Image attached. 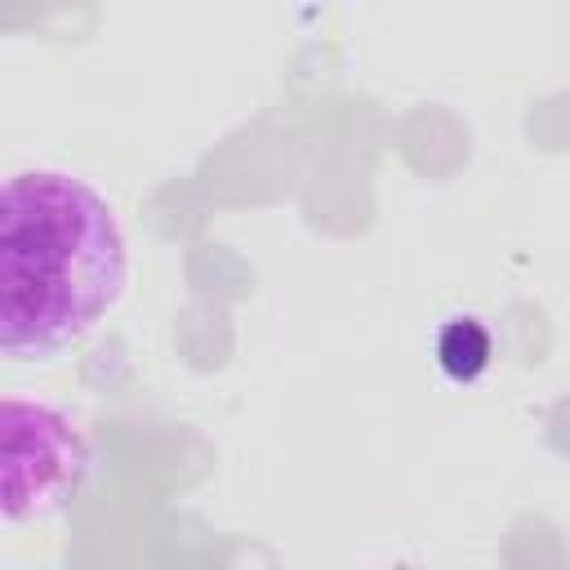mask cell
Returning <instances> with one entry per match:
<instances>
[{
    "instance_id": "6da1fadb",
    "label": "cell",
    "mask_w": 570,
    "mask_h": 570,
    "mask_svg": "<svg viewBox=\"0 0 570 570\" xmlns=\"http://www.w3.org/2000/svg\"><path fill=\"white\" fill-rule=\"evenodd\" d=\"M129 276L116 209L76 174L31 165L0 196V352L53 361L94 334Z\"/></svg>"
},
{
    "instance_id": "7a4b0ae2",
    "label": "cell",
    "mask_w": 570,
    "mask_h": 570,
    "mask_svg": "<svg viewBox=\"0 0 570 570\" xmlns=\"http://www.w3.org/2000/svg\"><path fill=\"white\" fill-rule=\"evenodd\" d=\"M89 472V445L67 410L9 392L4 396V521H45L62 512Z\"/></svg>"
},
{
    "instance_id": "3957f363",
    "label": "cell",
    "mask_w": 570,
    "mask_h": 570,
    "mask_svg": "<svg viewBox=\"0 0 570 570\" xmlns=\"http://www.w3.org/2000/svg\"><path fill=\"white\" fill-rule=\"evenodd\" d=\"M432 352H436V365L450 383H476L490 370L494 343L476 316H450V321H441Z\"/></svg>"
}]
</instances>
